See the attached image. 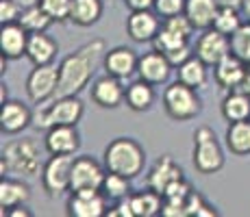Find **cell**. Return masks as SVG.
Returning a JSON list of instances; mask_svg holds the SVG:
<instances>
[{"label": "cell", "instance_id": "cell-1", "mask_svg": "<svg viewBox=\"0 0 250 217\" xmlns=\"http://www.w3.org/2000/svg\"><path fill=\"white\" fill-rule=\"evenodd\" d=\"M104 41L91 39L87 43L68 55L59 65V85H57L55 98H65V96H79L85 87L89 85L91 76L96 72L100 57L104 55Z\"/></svg>", "mask_w": 250, "mask_h": 217}, {"label": "cell", "instance_id": "cell-2", "mask_svg": "<svg viewBox=\"0 0 250 217\" xmlns=\"http://www.w3.org/2000/svg\"><path fill=\"white\" fill-rule=\"evenodd\" d=\"M146 165V152L135 139L118 137L104 148V167L107 172L120 174L126 178H137Z\"/></svg>", "mask_w": 250, "mask_h": 217}, {"label": "cell", "instance_id": "cell-3", "mask_svg": "<svg viewBox=\"0 0 250 217\" xmlns=\"http://www.w3.org/2000/svg\"><path fill=\"white\" fill-rule=\"evenodd\" d=\"M2 176L4 172L20 176H40L44 165L40 161V146L33 137L16 139L2 148Z\"/></svg>", "mask_w": 250, "mask_h": 217}, {"label": "cell", "instance_id": "cell-4", "mask_svg": "<svg viewBox=\"0 0 250 217\" xmlns=\"http://www.w3.org/2000/svg\"><path fill=\"white\" fill-rule=\"evenodd\" d=\"M85 113V107L76 96L52 98L50 104L33 113V126L37 130H50L52 126H76Z\"/></svg>", "mask_w": 250, "mask_h": 217}, {"label": "cell", "instance_id": "cell-5", "mask_svg": "<svg viewBox=\"0 0 250 217\" xmlns=\"http://www.w3.org/2000/svg\"><path fill=\"white\" fill-rule=\"evenodd\" d=\"M196 91L198 89L181 83L179 79L172 85H167L166 91H163V109H166L167 118L174 119V122H189V119H194L200 113V109H203L200 107L203 102H200Z\"/></svg>", "mask_w": 250, "mask_h": 217}, {"label": "cell", "instance_id": "cell-6", "mask_svg": "<svg viewBox=\"0 0 250 217\" xmlns=\"http://www.w3.org/2000/svg\"><path fill=\"white\" fill-rule=\"evenodd\" d=\"M191 161L198 174H218L224 167V152L209 126H200L194 133V154Z\"/></svg>", "mask_w": 250, "mask_h": 217}, {"label": "cell", "instance_id": "cell-7", "mask_svg": "<svg viewBox=\"0 0 250 217\" xmlns=\"http://www.w3.org/2000/svg\"><path fill=\"white\" fill-rule=\"evenodd\" d=\"M72 165H74L72 154H50V158L44 163L42 185H44V191L50 197H57L65 194V191H70Z\"/></svg>", "mask_w": 250, "mask_h": 217}, {"label": "cell", "instance_id": "cell-8", "mask_svg": "<svg viewBox=\"0 0 250 217\" xmlns=\"http://www.w3.org/2000/svg\"><path fill=\"white\" fill-rule=\"evenodd\" d=\"M57 85H59V67L55 63L35 65L26 79V96L33 104H46L55 98Z\"/></svg>", "mask_w": 250, "mask_h": 217}, {"label": "cell", "instance_id": "cell-9", "mask_svg": "<svg viewBox=\"0 0 250 217\" xmlns=\"http://www.w3.org/2000/svg\"><path fill=\"white\" fill-rule=\"evenodd\" d=\"M107 167L100 165L91 157H76L72 165V182L70 191H85V189H103Z\"/></svg>", "mask_w": 250, "mask_h": 217}, {"label": "cell", "instance_id": "cell-10", "mask_svg": "<svg viewBox=\"0 0 250 217\" xmlns=\"http://www.w3.org/2000/svg\"><path fill=\"white\" fill-rule=\"evenodd\" d=\"M230 55V37L215 31L213 26L207 28L196 41V57L203 59L209 67H215L224 57Z\"/></svg>", "mask_w": 250, "mask_h": 217}, {"label": "cell", "instance_id": "cell-11", "mask_svg": "<svg viewBox=\"0 0 250 217\" xmlns=\"http://www.w3.org/2000/svg\"><path fill=\"white\" fill-rule=\"evenodd\" d=\"M68 215L72 217H103L107 215V196L100 189L72 191L68 200Z\"/></svg>", "mask_w": 250, "mask_h": 217}, {"label": "cell", "instance_id": "cell-12", "mask_svg": "<svg viewBox=\"0 0 250 217\" xmlns=\"http://www.w3.org/2000/svg\"><path fill=\"white\" fill-rule=\"evenodd\" d=\"M161 31V22L152 9L146 11H131L126 18V35L135 43L152 41Z\"/></svg>", "mask_w": 250, "mask_h": 217}, {"label": "cell", "instance_id": "cell-13", "mask_svg": "<svg viewBox=\"0 0 250 217\" xmlns=\"http://www.w3.org/2000/svg\"><path fill=\"white\" fill-rule=\"evenodd\" d=\"M181 180H185V178H183V170L176 165L174 158H172L170 154H163L159 161L155 163V167H152L150 174H148V178H146L148 187L155 189L159 196H166L167 189L174 187L176 182H181Z\"/></svg>", "mask_w": 250, "mask_h": 217}, {"label": "cell", "instance_id": "cell-14", "mask_svg": "<svg viewBox=\"0 0 250 217\" xmlns=\"http://www.w3.org/2000/svg\"><path fill=\"white\" fill-rule=\"evenodd\" d=\"M89 96L100 109H118L124 102L126 89L122 87V80L120 79H115L111 74H104L94 80Z\"/></svg>", "mask_w": 250, "mask_h": 217}, {"label": "cell", "instance_id": "cell-15", "mask_svg": "<svg viewBox=\"0 0 250 217\" xmlns=\"http://www.w3.org/2000/svg\"><path fill=\"white\" fill-rule=\"evenodd\" d=\"M213 79L222 89H239V87L246 85V79H248V65L244 63L239 57H235L230 52L229 57H224L218 65L213 67Z\"/></svg>", "mask_w": 250, "mask_h": 217}, {"label": "cell", "instance_id": "cell-16", "mask_svg": "<svg viewBox=\"0 0 250 217\" xmlns=\"http://www.w3.org/2000/svg\"><path fill=\"white\" fill-rule=\"evenodd\" d=\"M137 74H139V79L150 83L152 87L163 85L172 74V63L159 50L146 52V55H142L137 61Z\"/></svg>", "mask_w": 250, "mask_h": 217}, {"label": "cell", "instance_id": "cell-17", "mask_svg": "<svg viewBox=\"0 0 250 217\" xmlns=\"http://www.w3.org/2000/svg\"><path fill=\"white\" fill-rule=\"evenodd\" d=\"M137 61H139V57L126 46L111 48V50H107L104 52V57H103L104 72L115 76V79H120V80H124V79H128V76L135 74L137 72Z\"/></svg>", "mask_w": 250, "mask_h": 217}, {"label": "cell", "instance_id": "cell-18", "mask_svg": "<svg viewBox=\"0 0 250 217\" xmlns=\"http://www.w3.org/2000/svg\"><path fill=\"white\" fill-rule=\"evenodd\" d=\"M44 148L48 154H74L81 148V135L76 126H52L46 130Z\"/></svg>", "mask_w": 250, "mask_h": 217}, {"label": "cell", "instance_id": "cell-19", "mask_svg": "<svg viewBox=\"0 0 250 217\" xmlns=\"http://www.w3.org/2000/svg\"><path fill=\"white\" fill-rule=\"evenodd\" d=\"M28 35H31V33H28L20 22L2 24V31H0V48H2V57H7V59H20V57H26Z\"/></svg>", "mask_w": 250, "mask_h": 217}, {"label": "cell", "instance_id": "cell-20", "mask_svg": "<svg viewBox=\"0 0 250 217\" xmlns=\"http://www.w3.org/2000/svg\"><path fill=\"white\" fill-rule=\"evenodd\" d=\"M28 124H33V113L26 104L18 102V100L2 102V111H0V128H2V133L18 135Z\"/></svg>", "mask_w": 250, "mask_h": 217}, {"label": "cell", "instance_id": "cell-21", "mask_svg": "<svg viewBox=\"0 0 250 217\" xmlns=\"http://www.w3.org/2000/svg\"><path fill=\"white\" fill-rule=\"evenodd\" d=\"M57 52H59V43L52 39L46 33H31L28 35L26 46V59L33 65H48L55 63Z\"/></svg>", "mask_w": 250, "mask_h": 217}, {"label": "cell", "instance_id": "cell-22", "mask_svg": "<svg viewBox=\"0 0 250 217\" xmlns=\"http://www.w3.org/2000/svg\"><path fill=\"white\" fill-rule=\"evenodd\" d=\"M220 11L218 0H187L185 2V16L198 31H207L213 26L215 16Z\"/></svg>", "mask_w": 250, "mask_h": 217}, {"label": "cell", "instance_id": "cell-23", "mask_svg": "<svg viewBox=\"0 0 250 217\" xmlns=\"http://www.w3.org/2000/svg\"><path fill=\"white\" fill-rule=\"evenodd\" d=\"M31 197V187L16 178H4L0 180V206H2V215H7V211L16 209L20 204H26Z\"/></svg>", "mask_w": 250, "mask_h": 217}, {"label": "cell", "instance_id": "cell-24", "mask_svg": "<svg viewBox=\"0 0 250 217\" xmlns=\"http://www.w3.org/2000/svg\"><path fill=\"white\" fill-rule=\"evenodd\" d=\"M103 0H72L70 22H74L76 26H94L103 18Z\"/></svg>", "mask_w": 250, "mask_h": 217}, {"label": "cell", "instance_id": "cell-25", "mask_svg": "<svg viewBox=\"0 0 250 217\" xmlns=\"http://www.w3.org/2000/svg\"><path fill=\"white\" fill-rule=\"evenodd\" d=\"M222 118L227 122H242L250 119V96L246 91L233 89L227 98L222 100Z\"/></svg>", "mask_w": 250, "mask_h": 217}, {"label": "cell", "instance_id": "cell-26", "mask_svg": "<svg viewBox=\"0 0 250 217\" xmlns=\"http://www.w3.org/2000/svg\"><path fill=\"white\" fill-rule=\"evenodd\" d=\"M124 102H126L128 109L137 111V113L148 111L152 107V102H155V89H152L150 83H146V80L139 79V80H135V83H131L126 87Z\"/></svg>", "mask_w": 250, "mask_h": 217}, {"label": "cell", "instance_id": "cell-27", "mask_svg": "<svg viewBox=\"0 0 250 217\" xmlns=\"http://www.w3.org/2000/svg\"><path fill=\"white\" fill-rule=\"evenodd\" d=\"M227 146L235 157H248L250 154V119L229 124Z\"/></svg>", "mask_w": 250, "mask_h": 217}, {"label": "cell", "instance_id": "cell-28", "mask_svg": "<svg viewBox=\"0 0 250 217\" xmlns=\"http://www.w3.org/2000/svg\"><path fill=\"white\" fill-rule=\"evenodd\" d=\"M128 200H131L135 217H155V215H159L163 209V196H159L155 189H150V187H148L146 191L128 196Z\"/></svg>", "mask_w": 250, "mask_h": 217}, {"label": "cell", "instance_id": "cell-29", "mask_svg": "<svg viewBox=\"0 0 250 217\" xmlns=\"http://www.w3.org/2000/svg\"><path fill=\"white\" fill-rule=\"evenodd\" d=\"M207 65L203 59H198V57H189V59L185 61L183 65L176 67V72H179V80L189 87H194V89H203L207 85V79H209V74H207Z\"/></svg>", "mask_w": 250, "mask_h": 217}, {"label": "cell", "instance_id": "cell-30", "mask_svg": "<svg viewBox=\"0 0 250 217\" xmlns=\"http://www.w3.org/2000/svg\"><path fill=\"white\" fill-rule=\"evenodd\" d=\"M100 191L107 196V200H113V202L126 200V197L131 196V178L120 176V174H113V172H107L104 182H103V189Z\"/></svg>", "mask_w": 250, "mask_h": 217}, {"label": "cell", "instance_id": "cell-31", "mask_svg": "<svg viewBox=\"0 0 250 217\" xmlns=\"http://www.w3.org/2000/svg\"><path fill=\"white\" fill-rule=\"evenodd\" d=\"M52 22H55V20L48 16L40 4H37V7H33V9H24L22 16H20V24L26 28L28 33H46L48 26H50Z\"/></svg>", "mask_w": 250, "mask_h": 217}, {"label": "cell", "instance_id": "cell-32", "mask_svg": "<svg viewBox=\"0 0 250 217\" xmlns=\"http://www.w3.org/2000/svg\"><path fill=\"white\" fill-rule=\"evenodd\" d=\"M230 52L250 67V22L246 20L230 35Z\"/></svg>", "mask_w": 250, "mask_h": 217}, {"label": "cell", "instance_id": "cell-33", "mask_svg": "<svg viewBox=\"0 0 250 217\" xmlns=\"http://www.w3.org/2000/svg\"><path fill=\"white\" fill-rule=\"evenodd\" d=\"M242 18H239V9H230V7H220L218 16H215V22H213V28L224 35H233L239 26H242Z\"/></svg>", "mask_w": 250, "mask_h": 217}, {"label": "cell", "instance_id": "cell-34", "mask_svg": "<svg viewBox=\"0 0 250 217\" xmlns=\"http://www.w3.org/2000/svg\"><path fill=\"white\" fill-rule=\"evenodd\" d=\"M166 31H170L172 35H176V37H183V39H187L189 41L191 39V35H194V24L189 22V18L185 16V13H181V16H174V18H167V20H163L161 24Z\"/></svg>", "mask_w": 250, "mask_h": 217}, {"label": "cell", "instance_id": "cell-35", "mask_svg": "<svg viewBox=\"0 0 250 217\" xmlns=\"http://www.w3.org/2000/svg\"><path fill=\"white\" fill-rule=\"evenodd\" d=\"M40 7L44 9L55 22H68L72 11V0H40Z\"/></svg>", "mask_w": 250, "mask_h": 217}, {"label": "cell", "instance_id": "cell-36", "mask_svg": "<svg viewBox=\"0 0 250 217\" xmlns=\"http://www.w3.org/2000/svg\"><path fill=\"white\" fill-rule=\"evenodd\" d=\"M185 2L187 0H155L152 11H155L159 18H163V20H167V18H174V16L185 13Z\"/></svg>", "mask_w": 250, "mask_h": 217}, {"label": "cell", "instance_id": "cell-37", "mask_svg": "<svg viewBox=\"0 0 250 217\" xmlns=\"http://www.w3.org/2000/svg\"><path fill=\"white\" fill-rule=\"evenodd\" d=\"M20 16H22V9L13 0H0V22L2 24L20 22Z\"/></svg>", "mask_w": 250, "mask_h": 217}, {"label": "cell", "instance_id": "cell-38", "mask_svg": "<svg viewBox=\"0 0 250 217\" xmlns=\"http://www.w3.org/2000/svg\"><path fill=\"white\" fill-rule=\"evenodd\" d=\"M131 11H146V9H152L155 7V0H124Z\"/></svg>", "mask_w": 250, "mask_h": 217}, {"label": "cell", "instance_id": "cell-39", "mask_svg": "<svg viewBox=\"0 0 250 217\" xmlns=\"http://www.w3.org/2000/svg\"><path fill=\"white\" fill-rule=\"evenodd\" d=\"M7 215H11V217H31L33 213H31V211H28L24 204H20V206H16V209L7 211Z\"/></svg>", "mask_w": 250, "mask_h": 217}, {"label": "cell", "instance_id": "cell-40", "mask_svg": "<svg viewBox=\"0 0 250 217\" xmlns=\"http://www.w3.org/2000/svg\"><path fill=\"white\" fill-rule=\"evenodd\" d=\"M13 2L18 4V7L22 9H33V7H37V4H40V0H13Z\"/></svg>", "mask_w": 250, "mask_h": 217}, {"label": "cell", "instance_id": "cell-41", "mask_svg": "<svg viewBox=\"0 0 250 217\" xmlns=\"http://www.w3.org/2000/svg\"><path fill=\"white\" fill-rule=\"evenodd\" d=\"M220 7H230V9H242V0H218Z\"/></svg>", "mask_w": 250, "mask_h": 217}, {"label": "cell", "instance_id": "cell-42", "mask_svg": "<svg viewBox=\"0 0 250 217\" xmlns=\"http://www.w3.org/2000/svg\"><path fill=\"white\" fill-rule=\"evenodd\" d=\"M239 11H242L244 18L250 22V0H242V9H239Z\"/></svg>", "mask_w": 250, "mask_h": 217}, {"label": "cell", "instance_id": "cell-43", "mask_svg": "<svg viewBox=\"0 0 250 217\" xmlns=\"http://www.w3.org/2000/svg\"><path fill=\"white\" fill-rule=\"evenodd\" d=\"M244 87H246V91H250V70H248V79H246V85Z\"/></svg>", "mask_w": 250, "mask_h": 217}]
</instances>
